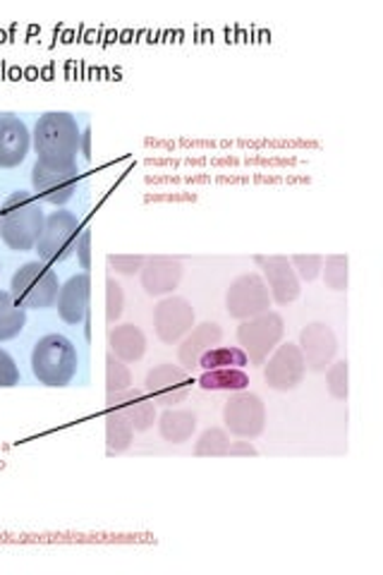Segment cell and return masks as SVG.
Masks as SVG:
<instances>
[{
	"label": "cell",
	"mask_w": 383,
	"mask_h": 575,
	"mask_svg": "<svg viewBox=\"0 0 383 575\" xmlns=\"http://www.w3.org/2000/svg\"><path fill=\"white\" fill-rule=\"evenodd\" d=\"M36 161L46 166H77L82 130L77 118L65 111L44 113L34 125Z\"/></svg>",
	"instance_id": "obj_1"
},
{
	"label": "cell",
	"mask_w": 383,
	"mask_h": 575,
	"mask_svg": "<svg viewBox=\"0 0 383 575\" xmlns=\"http://www.w3.org/2000/svg\"><path fill=\"white\" fill-rule=\"evenodd\" d=\"M46 224L41 202L32 192L17 190L0 206V238L15 252H29L36 248Z\"/></svg>",
	"instance_id": "obj_2"
},
{
	"label": "cell",
	"mask_w": 383,
	"mask_h": 575,
	"mask_svg": "<svg viewBox=\"0 0 383 575\" xmlns=\"http://www.w3.org/2000/svg\"><path fill=\"white\" fill-rule=\"evenodd\" d=\"M80 355L72 340L63 334H48L39 338L32 352V372L39 384L51 388L68 386L77 374Z\"/></svg>",
	"instance_id": "obj_3"
},
{
	"label": "cell",
	"mask_w": 383,
	"mask_h": 575,
	"mask_svg": "<svg viewBox=\"0 0 383 575\" xmlns=\"http://www.w3.org/2000/svg\"><path fill=\"white\" fill-rule=\"evenodd\" d=\"M10 292L24 310H51L60 296V280L51 264L27 262L12 276Z\"/></svg>",
	"instance_id": "obj_4"
},
{
	"label": "cell",
	"mask_w": 383,
	"mask_h": 575,
	"mask_svg": "<svg viewBox=\"0 0 383 575\" xmlns=\"http://www.w3.org/2000/svg\"><path fill=\"white\" fill-rule=\"evenodd\" d=\"M82 230V221L70 212H53L51 216H46L41 238L34 248V252L39 254V262L58 264L70 260L77 250Z\"/></svg>",
	"instance_id": "obj_5"
},
{
	"label": "cell",
	"mask_w": 383,
	"mask_h": 575,
	"mask_svg": "<svg viewBox=\"0 0 383 575\" xmlns=\"http://www.w3.org/2000/svg\"><path fill=\"white\" fill-rule=\"evenodd\" d=\"M283 336H286V322L278 312L271 310L238 326V344L254 367H264L268 355L280 346Z\"/></svg>",
	"instance_id": "obj_6"
},
{
	"label": "cell",
	"mask_w": 383,
	"mask_h": 575,
	"mask_svg": "<svg viewBox=\"0 0 383 575\" xmlns=\"http://www.w3.org/2000/svg\"><path fill=\"white\" fill-rule=\"evenodd\" d=\"M224 422L232 436L252 442V439L262 436L266 430L264 400L252 394V391H238L224 406Z\"/></svg>",
	"instance_id": "obj_7"
},
{
	"label": "cell",
	"mask_w": 383,
	"mask_h": 575,
	"mask_svg": "<svg viewBox=\"0 0 383 575\" xmlns=\"http://www.w3.org/2000/svg\"><path fill=\"white\" fill-rule=\"evenodd\" d=\"M32 188L34 197L46 204L63 206L68 204L80 188V168L77 166H46L36 161L32 168Z\"/></svg>",
	"instance_id": "obj_8"
},
{
	"label": "cell",
	"mask_w": 383,
	"mask_h": 575,
	"mask_svg": "<svg viewBox=\"0 0 383 575\" xmlns=\"http://www.w3.org/2000/svg\"><path fill=\"white\" fill-rule=\"evenodd\" d=\"M271 308V292L264 276L259 274H242L230 284L226 292V310L232 320H252L268 312Z\"/></svg>",
	"instance_id": "obj_9"
},
{
	"label": "cell",
	"mask_w": 383,
	"mask_h": 575,
	"mask_svg": "<svg viewBox=\"0 0 383 575\" xmlns=\"http://www.w3.org/2000/svg\"><path fill=\"white\" fill-rule=\"evenodd\" d=\"M192 384L194 379L188 370H182L180 364L164 362L156 364L154 370L146 374L144 391L154 398V403H158V406L172 408L190 396Z\"/></svg>",
	"instance_id": "obj_10"
},
{
	"label": "cell",
	"mask_w": 383,
	"mask_h": 575,
	"mask_svg": "<svg viewBox=\"0 0 383 575\" xmlns=\"http://www.w3.org/2000/svg\"><path fill=\"white\" fill-rule=\"evenodd\" d=\"M307 364L300 346L280 344L264 362V379L271 388L292 391L304 382Z\"/></svg>",
	"instance_id": "obj_11"
},
{
	"label": "cell",
	"mask_w": 383,
	"mask_h": 575,
	"mask_svg": "<svg viewBox=\"0 0 383 575\" xmlns=\"http://www.w3.org/2000/svg\"><path fill=\"white\" fill-rule=\"evenodd\" d=\"M154 328L156 336L166 346L178 344L194 328V310L184 298H164L154 310Z\"/></svg>",
	"instance_id": "obj_12"
},
{
	"label": "cell",
	"mask_w": 383,
	"mask_h": 575,
	"mask_svg": "<svg viewBox=\"0 0 383 575\" xmlns=\"http://www.w3.org/2000/svg\"><path fill=\"white\" fill-rule=\"evenodd\" d=\"M254 262L264 268V280L268 286L271 300H276L278 304H290L300 298V278L295 274L288 256H254Z\"/></svg>",
	"instance_id": "obj_13"
},
{
	"label": "cell",
	"mask_w": 383,
	"mask_h": 575,
	"mask_svg": "<svg viewBox=\"0 0 383 575\" xmlns=\"http://www.w3.org/2000/svg\"><path fill=\"white\" fill-rule=\"evenodd\" d=\"M298 346L302 350L307 370L326 372L331 362L336 360L338 338H336V334H333L331 326L314 322V324H309L307 328H302Z\"/></svg>",
	"instance_id": "obj_14"
},
{
	"label": "cell",
	"mask_w": 383,
	"mask_h": 575,
	"mask_svg": "<svg viewBox=\"0 0 383 575\" xmlns=\"http://www.w3.org/2000/svg\"><path fill=\"white\" fill-rule=\"evenodd\" d=\"M106 403H108V408H116L125 415L134 432L152 430L156 418H158L156 403L149 394H146L144 388H132L130 386L125 391H118V394H108Z\"/></svg>",
	"instance_id": "obj_15"
},
{
	"label": "cell",
	"mask_w": 383,
	"mask_h": 575,
	"mask_svg": "<svg viewBox=\"0 0 383 575\" xmlns=\"http://www.w3.org/2000/svg\"><path fill=\"white\" fill-rule=\"evenodd\" d=\"M32 149V134L24 120L5 113L0 116V168H17Z\"/></svg>",
	"instance_id": "obj_16"
},
{
	"label": "cell",
	"mask_w": 383,
	"mask_h": 575,
	"mask_svg": "<svg viewBox=\"0 0 383 575\" xmlns=\"http://www.w3.org/2000/svg\"><path fill=\"white\" fill-rule=\"evenodd\" d=\"M142 288L146 296H168L182 280L184 266L176 256H152L142 266Z\"/></svg>",
	"instance_id": "obj_17"
},
{
	"label": "cell",
	"mask_w": 383,
	"mask_h": 575,
	"mask_svg": "<svg viewBox=\"0 0 383 575\" xmlns=\"http://www.w3.org/2000/svg\"><path fill=\"white\" fill-rule=\"evenodd\" d=\"M89 298H92V278L89 274L72 276L68 284L60 286L58 296V314L65 324H80L89 314Z\"/></svg>",
	"instance_id": "obj_18"
},
{
	"label": "cell",
	"mask_w": 383,
	"mask_h": 575,
	"mask_svg": "<svg viewBox=\"0 0 383 575\" xmlns=\"http://www.w3.org/2000/svg\"><path fill=\"white\" fill-rule=\"evenodd\" d=\"M220 340H224V328H220L216 322L194 324L192 332L182 338V344L178 348V364L192 374L194 367H200L202 355L220 346Z\"/></svg>",
	"instance_id": "obj_19"
},
{
	"label": "cell",
	"mask_w": 383,
	"mask_h": 575,
	"mask_svg": "<svg viewBox=\"0 0 383 575\" xmlns=\"http://www.w3.org/2000/svg\"><path fill=\"white\" fill-rule=\"evenodd\" d=\"M108 348L125 364L140 362L146 352V336L142 334L140 326L120 324L108 332Z\"/></svg>",
	"instance_id": "obj_20"
},
{
	"label": "cell",
	"mask_w": 383,
	"mask_h": 575,
	"mask_svg": "<svg viewBox=\"0 0 383 575\" xmlns=\"http://www.w3.org/2000/svg\"><path fill=\"white\" fill-rule=\"evenodd\" d=\"M158 432L168 444H184L190 442L196 432V415L190 410H176L168 408L158 418Z\"/></svg>",
	"instance_id": "obj_21"
},
{
	"label": "cell",
	"mask_w": 383,
	"mask_h": 575,
	"mask_svg": "<svg viewBox=\"0 0 383 575\" xmlns=\"http://www.w3.org/2000/svg\"><path fill=\"white\" fill-rule=\"evenodd\" d=\"M134 430L130 420L116 408H108L106 412V446L108 456H120L132 446Z\"/></svg>",
	"instance_id": "obj_22"
},
{
	"label": "cell",
	"mask_w": 383,
	"mask_h": 575,
	"mask_svg": "<svg viewBox=\"0 0 383 575\" xmlns=\"http://www.w3.org/2000/svg\"><path fill=\"white\" fill-rule=\"evenodd\" d=\"M24 324H27V310L10 290H0V344L20 336Z\"/></svg>",
	"instance_id": "obj_23"
},
{
	"label": "cell",
	"mask_w": 383,
	"mask_h": 575,
	"mask_svg": "<svg viewBox=\"0 0 383 575\" xmlns=\"http://www.w3.org/2000/svg\"><path fill=\"white\" fill-rule=\"evenodd\" d=\"M200 384L204 391H228V394H238L250 386V374L240 367H228V370H208L200 376Z\"/></svg>",
	"instance_id": "obj_24"
},
{
	"label": "cell",
	"mask_w": 383,
	"mask_h": 575,
	"mask_svg": "<svg viewBox=\"0 0 383 575\" xmlns=\"http://www.w3.org/2000/svg\"><path fill=\"white\" fill-rule=\"evenodd\" d=\"M250 364V358H247L242 348H235V346H216L212 350H206L202 358H200V367L204 372L208 370H228V367H244Z\"/></svg>",
	"instance_id": "obj_25"
},
{
	"label": "cell",
	"mask_w": 383,
	"mask_h": 575,
	"mask_svg": "<svg viewBox=\"0 0 383 575\" xmlns=\"http://www.w3.org/2000/svg\"><path fill=\"white\" fill-rule=\"evenodd\" d=\"M228 446H230L228 432L226 430H218V427H212V430H206L200 439H196L194 456H200V458L226 456L228 454Z\"/></svg>",
	"instance_id": "obj_26"
},
{
	"label": "cell",
	"mask_w": 383,
	"mask_h": 575,
	"mask_svg": "<svg viewBox=\"0 0 383 575\" xmlns=\"http://www.w3.org/2000/svg\"><path fill=\"white\" fill-rule=\"evenodd\" d=\"M132 386V374L130 367L118 360L113 352L106 355V391L108 394H118V391H125Z\"/></svg>",
	"instance_id": "obj_27"
},
{
	"label": "cell",
	"mask_w": 383,
	"mask_h": 575,
	"mask_svg": "<svg viewBox=\"0 0 383 575\" xmlns=\"http://www.w3.org/2000/svg\"><path fill=\"white\" fill-rule=\"evenodd\" d=\"M321 274H324V284L331 290H345L348 288V256L333 254L321 266Z\"/></svg>",
	"instance_id": "obj_28"
},
{
	"label": "cell",
	"mask_w": 383,
	"mask_h": 575,
	"mask_svg": "<svg viewBox=\"0 0 383 575\" xmlns=\"http://www.w3.org/2000/svg\"><path fill=\"white\" fill-rule=\"evenodd\" d=\"M326 386L333 398L338 400L348 398V362L345 360L331 362V367L326 370Z\"/></svg>",
	"instance_id": "obj_29"
},
{
	"label": "cell",
	"mask_w": 383,
	"mask_h": 575,
	"mask_svg": "<svg viewBox=\"0 0 383 575\" xmlns=\"http://www.w3.org/2000/svg\"><path fill=\"white\" fill-rule=\"evenodd\" d=\"M125 308V292L113 276L106 278V320L108 324H116Z\"/></svg>",
	"instance_id": "obj_30"
},
{
	"label": "cell",
	"mask_w": 383,
	"mask_h": 575,
	"mask_svg": "<svg viewBox=\"0 0 383 575\" xmlns=\"http://www.w3.org/2000/svg\"><path fill=\"white\" fill-rule=\"evenodd\" d=\"M295 274H298V278H304L307 284H312V280H316L321 276V266H324V256L319 254H295L290 260Z\"/></svg>",
	"instance_id": "obj_31"
},
{
	"label": "cell",
	"mask_w": 383,
	"mask_h": 575,
	"mask_svg": "<svg viewBox=\"0 0 383 575\" xmlns=\"http://www.w3.org/2000/svg\"><path fill=\"white\" fill-rule=\"evenodd\" d=\"M144 256L140 254H110L108 256V264L116 268L118 274L122 276H134L137 272H142V266H144Z\"/></svg>",
	"instance_id": "obj_32"
},
{
	"label": "cell",
	"mask_w": 383,
	"mask_h": 575,
	"mask_svg": "<svg viewBox=\"0 0 383 575\" xmlns=\"http://www.w3.org/2000/svg\"><path fill=\"white\" fill-rule=\"evenodd\" d=\"M20 384V370L15 360L10 358V352H5L0 348V386L10 388V386H17Z\"/></svg>",
	"instance_id": "obj_33"
},
{
	"label": "cell",
	"mask_w": 383,
	"mask_h": 575,
	"mask_svg": "<svg viewBox=\"0 0 383 575\" xmlns=\"http://www.w3.org/2000/svg\"><path fill=\"white\" fill-rule=\"evenodd\" d=\"M75 252L80 256V266L84 268V274H89V268H92V232L86 228L82 230Z\"/></svg>",
	"instance_id": "obj_34"
},
{
	"label": "cell",
	"mask_w": 383,
	"mask_h": 575,
	"mask_svg": "<svg viewBox=\"0 0 383 575\" xmlns=\"http://www.w3.org/2000/svg\"><path fill=\"white\" fill-rule=\"evenodd\" d=\"M226 456H259V451L252 446V442H232L228 446V454Z\"/></svg>",
	"instance_id": "obj_35"
},
{
	"label": "cell",
	"mask_w": 383,
	"mask_h": 575,
	"mask_svg": "<svg viewBox=\"0 0 383 575\" xmlns=\"http://www.w3.org/2000/svg\"><path fill=\"white\" fill-rule=\"evenodd\" d=\"M80 152L84 154V158H92V130H89V128H84V130H82Z\"/></svg>",
	"instance_id": "obj_36"
}]
</instances>
